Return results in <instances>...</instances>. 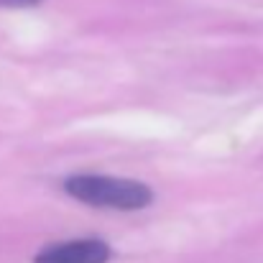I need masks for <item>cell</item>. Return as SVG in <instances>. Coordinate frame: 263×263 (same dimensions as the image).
<instances>
[{
    "mask_svg": "<svg viewBox=\"0 0 263 263\" xmlns=\"http://www.w3.org/2000/svg\"><path fill=\"white\" fill-rule=\"evenodd\" d=\"M112 258V251L107 243L87 238V240H69L59 246H49L41 251L33 263H107Z\"/></svg>",
    "mask_w": 263,
    "mask_h": 263,
    "instance_id": "obj_2",
    "label": "cell"
},
{
    "mask_svg": "<svg viewBox=\"0 0 263 263\" xmlns=\"http://www.w3.org/2000/svg\"><path fill=\"white\" fill-rule=\"evenodd\" d=\"M64 192L92 207H110V210H143L154 202V192L130 179H112L102 174H74L64 181Z\"/></svg>",
    "mask_w": 263,
    "mask_h": 263,
    "instance_id": "obj_1",
    "label": "cell"
},
{
    "mask_svg": "<svg viewBox=\"0 0 263 263\" xmlns=\"http://www.w3.org/2000/svg\"><path fill=\"white\" fill-rule=\"evenodd\" d=\"M41 0H0V5L3 8H33V5H39Z\"/></svg>",
    "mask_w": 263,
    "mask_h": 263,
    "instance_id": "obj_3",
    "label": "cell"
}]
</instances>
